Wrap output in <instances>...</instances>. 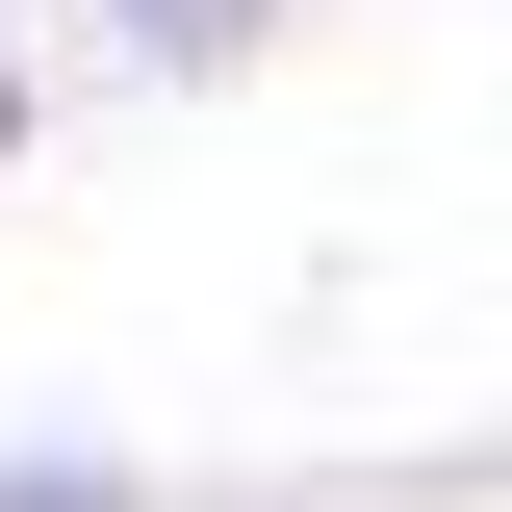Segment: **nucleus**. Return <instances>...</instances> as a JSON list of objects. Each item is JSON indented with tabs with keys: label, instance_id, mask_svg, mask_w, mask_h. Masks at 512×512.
I'll list each match as a JSON object with an SVG mask.
<instances>
[{
	"label": "nucleus",
	"instance_id": "f257e3e1",
	"mask_svg": "<svg viewBox=\"0 0 512 512\" xmlns=\"http://www.w3.org/2000/svg\"><path fill=\"white\" fill-rule=\"evenodd\" d=\"M256 26H282V0H128V52H154V77H231Z\"/></svg>",
	"mask_w": 512,
	"mask_h": 512
},
{
	"label": "nucleus",
	"instance_id": "f03ea898",
	"mask_svg": "<svg viewBox=\"0 0 512 512\" xmlns=\"http://www.w3.org/2000/svg\"><path fill=\"white\" fill-rule=\"evenodd\" d=\"M0 512H128V461H103V436H26V461H0Z\"/></svg>",
	"mask_w": 512,
	"mask_h": 512
}]
</instances>
